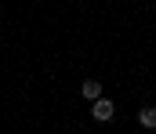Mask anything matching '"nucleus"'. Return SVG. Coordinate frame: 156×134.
Listing matches in <instances>:
<instances>
[{
    "label": "nucleus",
    "instance_id": "obj_1",
    "mask_svg": "<svg viewBox=\"0 0 156 134\" xmlns=\"http://www.w3.org/2000/svg\"><path fill=\"white\" fill-rule=\"evenodd\" d=\"M113 112H116V105H113L109 98H98V101L91 105V116H94L98 123H105V120H113Z\"/></svg>",
    "mask_w": 156,
    "mask_h": 134
},
{
    "label": "nucleus",
    "instance_id": "obj_2",
    "mask_svg": "<svg viewBox=\"0 0 156 134\" xmlns=\"http://www.w3.org/2000/svg\"><path fill=\"white\" fill-rule=\"evenodd\" d=\"M83 98H91V101H98V98H102V84H98V80H83Z\"/></svg>",
    "mask_w": 156,
    "mask_h": 134
},
{
    "label": "nucleus",
    "instance_id": "obj_3",
    "mask_svg": "<svg viewBox=\"0 0 156 134\" xmlns=\"http://www.w3.org/2000/svg\"><path fill=\"white\" fill-rule=\"evenodd\" d=\"M138 120H142V127H149V131H156V109H153V105H145V109L138 112Z\"/></svg>",
    "mask_w": 156,
    "mask_h": 134
}]
</instances>
